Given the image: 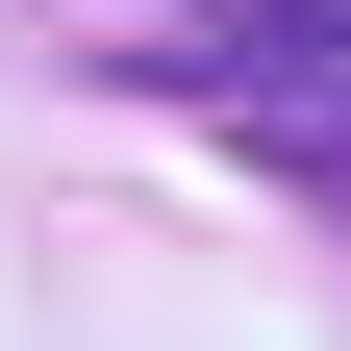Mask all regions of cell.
Wrapping results in <instances>:
<instances>
[{
	"label": "cell",
	"mask_w": 351,
	"mask_h": 351,
	"mask_svg": "<svg viewBox=\"0 0 351 351\" xmlns=\"http://www.w3.org/2000/svg\"><path fill=\"white\" fill-rule=\"evenodd\" d=\"M151 75H176V101H251V125H301V101H351V0H201Z\"/></svg>",
	"instance_id": "6da1fadb"
},
{
	"label": "cell",
	"mask_w": 351,
	"mask_h": 351,
	"mask_svg": "<svg viewBox=\"0 0 351 351\" xmlns=\"http://www.w3.org/2000/svg\"><path fill=\"white\" fill-rule=\"evenodd\" d=\"M276 176H301V201L351 226V101H301V125H276Z\"/></svg>",
	"instance_id": "7a4b0ae2"
}]
</instances>
